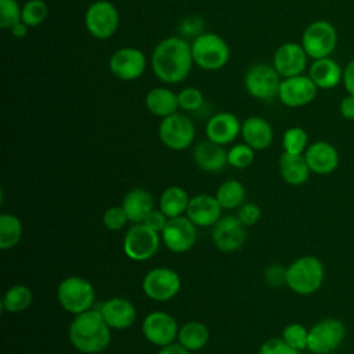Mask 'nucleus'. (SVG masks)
<instances>
[{
    "mask_svg": "<svg viewBox=\"0 0 354 354\" xmlns=\"http://www.w3.org/2000/svg\"><path fill=\"white\" fill-rule=\"evenodd\" d=\"M191 44L187 40L171 36L156 44L151 55V66L155 76L167 84L183 82L192 68Z\"/></svg>",
    "mask_w": 354,
    "mask_h": 354,
    "instance_id": "nucleus-1",
    "label": "nucleus"
},
{
    "mask_svg": "<svg viewBox=\"0 0 354 354\" xmlns=\"http://www.w3.org/2000/svg\"><path fill=\"white\" fill-rule=\"evenodd\" d=\"M71 344L82 354H98L111 343V328L100 310L90 308L75 315L68 330Z\"/></svg>",
    "mask_w": 354,
    "mask_h": 354,
    "instance_id": "nucleus-2",
    "label": "nucleus"
},
{
    "mask_svg": "<svg viewBox=\"0 0 354 354\" xmlns=\"http://www.w3.org/2000/svg\"><path fill=\"white\" fill-rule=\"evenodd\" d=\"M325 268L317 256H301L293 260L285 272L288 288L301 296L315 293L324 283Z\"/></svg>",
    "mask_w": 354,
    "mask_h": 354,
    "instance_id": "nucleus-3",
    "label": "nucleus"
},
{
    "mask_svg": "<svg viewBox=\"0 0 354 354\" xmlns=\"http://www.w3.org/2000/svg\"><path fill=\"white\" fill-rule=\"evenodd\" d=\"M194 62L205 71H218L230 59V47L217 33H199L191 43Z\"/></svg>",
    "mask_w": 354,
    "mask_h": 354,
    "instance_id": "nucleus-4",
    "label": "nucleus"
},
{
    "mask_svg": "<svg viewBox=\"0 0 354 354\" xmlns=\"http://www.w3.org/2000/svg\"><path fill=\"white\" fill-rule=\"evenodd\" d=\"M59 306L73 315L84 313L94 306L95 292L90 281L82 277H66L57 288Z\"/></svg>",
    "mask_w": 354,
    "mask_h": 354,
    "instance_id": "nucleus-5",
    "label": "nucleus"
},
{
    "mask_svg": "<svg viewBox=\"0 0 354 354\" xmlns=\"http://www.w3.org/2000/svg\"><path fill=\"white\" fill-rule=\"evenodd\" d=\"M300 44L313 59L329 57L337 46L336 28L324 19L314 21L304 29Z\"/></svg>",
    "mask_w": 354,
    "mask_h": 354,
    "instance_id": "nucleus-6",
    "label": "nucleus"
},
{
    "mask_svg": "<svg viewBox=\"0 0 354 354\" xmlns=\"http://www.w3.org/2000/svg\"><path fill=\"white\" fill-rule=\"evenodd\" d=\"M160 241V234L144 223L134 224L123 236V252L133 261H145L156 254Z\"/></svg>",
    "mask_w": 354,
    "mask_h": 354,
    "instance_id": "nucleus-7",
    "label": "nucleus"
},
{
    "mask_svg": "<svg viewBox=\"0 0 354 354\" xmlns=\"http://www.w3.org/2000/svg\"><path fill=\"white\" fill-rule=\"evenodd\" d=\"M346 325L337 318H324L308 329V350L313 354H330L340 347Z\"/></svg>",
    "mask_w": 354,
    "mask_h": 354,
    "instance_id": "nucleus-8",
    "label": "nucleus"
},
{
    "mask_svg": "<svg viewBox=\"0 0 354 354\" xmlns=\"http://www.w3.org/2000/svg\"><path fill=\"white\" fill-rule=\"evenodd\" d=\"M87 32L100 40L109 39L119 26V12L108 0H97L88 6L84 14Z\"/></svg>",
    "mask_w": 354,
    "mask_h": 354,
    "instance_id": "nucleus-9",
    "label": "nucleus"
},
{
    "mask_svg": "<svg viewBox=\"0 0 354 354\" xmlns=\"http://www.w3.org/2000/svg\"><path fill=\"white\" fill-rule=\"evenodd\" d=\"M158 133L165 147L173 151H184L195 138V126L188 116L176 112L162 119Z\"/></svg>",
    "mask_w": 354,
    "mask_h": 354,
    "instance_id": "nucleus-10",
    "label": "nucleus"
},
{
    "mask_svg": "<svg viewBox=\"0 0 354 354\" xmlns=\"http://www.w3.org/2000/svg\"><path fill=\"white\" fill-rule=\"evenodd\" d=\"M243 82L248 93L257 100L270 101L278 97L281 76L272 65H268V64L252 65L248 69L243 77Z\"/></svg>",
    "mask_w": 354,
    "mask_h": 354,
    "instance_id": "nucleus-11",
    "label": "nucleus"
},
{
    "mask_svg": "<svg viewBox=\"0 0 354 354\" xmlns=\"http://www.w3.org/2000/svg\"><path fill=\"white\" fill-rule=\"evenodd\" d=\"M181 288L180 275L167 267L149 270L142 279V290L153 301H167L177 296Z\"/></svg>",
    "mask_w": 354,
    "mask_h": 354,
    "instance_id": "nucleus-12",
    "label": "nucleus"
},
{
    "mask_svg": "<svg viewBox=\"0 0 354 354\" xmlns=\"http://www.w3.org/2000/svg\"><path fill=\"white\" fill-rule=\"evenodd\" d=\"M196 225L187 217L178 216L169 218L165 228L160 232L163 245L173 253H185L194 248L198 232Z\"/></svg>",
    "mask_w": 354,
    "mask_h": 354,
    "instance_id": "nucleus-13",
    "label": "nucleus"
},
{
    "mask_svg": "<svg viewBox=\"0 0 354 354\" xmlns=\"http://www.w3.org/2000/svg\"><path fill=\"white\" fill-rule=\"evenodd\" d=\"M178 329L176 318L166 311H151L144 317L141 324L144 337L158 347L173 343L177 339Z\"/></svg>",
    "mask_w": 354,
    "mask_h": 354,
    "instance_id": "nucleus-14",
    "label": "nucleus"
},
{
    "mask_svg": "<svg viewBox=\"0 0 354 354\" xmlns=\"http://www.w3.org/2000/svg\"><path fill=\"white\" fill-rule=\"evenodd\" d=\"M318 93V87L310 76L297 75L281 80L278 98L289 108H300L310 104Z\"/></svg>",
    "mask_w": 354,
    "mask_h": 354,
    "instance_id": "nucleus-15",
    "label": "nucleus"
},
{
    "mask_svg": "<svg viewBox=\"0 0 354 354\" xmlns=\"http://www.w3.org/2000/svg\"><path fill=\"white\" fill-rule=\"evenodd\" d=\"M145 66V55L141 50L134 47H122L109 58L111 73L123 82L138 79L144 73Z\"/></svg>",
    "mask_w": 354,
    "mask_h": 354,
    "instance_id": "nucleus-16",
    "label": "nucleus"
},
{
    "mask_svg": "<svg viewBox=\"0 0 354 354\" xmlns=\"http://www.w3.org/2000/svg\"><path fill=\"white\" fill-rule=\"evenodd\" d=\"M212 239L214 246L221 252H235L246 241L245 225L236 216H221V218L213 225Z\"/></svg>",
    "mask_w": 354,
    "mask_h": 354,
    "instance_id": "nucleus-17",
    "label": "nucleus"
},
{
    "mask_svg": "<svg viewBox=\"0 0 354 354\" xmlns=\"http://www.w3.org/2000/svg\"><path fill=\"white\" fill-rule=\"evenodd\" d=\"M307 53L303 46L295 41L281 44L272 58V66L282 77H292L301 75L307 66Z\"/></svg>",
    "mask_w": 354,
    "mask_h": 354,
    "instance_id": "nucleus-18",
    "label": "nucleus"
},
{
    "mask_svg": "<svg viewBox=\"0 0 354 354\" xmlns=\"http://www.w3.org/2000/svg\"><path fill=\"white\" fill-rule=\"evenodd\" d=\"M304 158L311 173L319 176L333 173L340 162L336 147L328 141H315L310 144L304 152Z\"/></svg>",
    "mask_w": 354,
    "mask_h": 354,
    "instance_id": "nucleus-19",
    "label": "nucleus"
},
{
    "mask_svg": "<svg viewBox=\"0 0 354 354\" xmlns=\"http://www.w3.org/2000/svg\"><path fill=\"white\" fill-rule=\"evenodd\" d=\"M221 205L216 196L199 194L189 199L185 216L196 227H213L221 218Z\"/></svg>",
    "mask_w": 354,
    "mask_h": 354,
    "instance_id": "nucleus-20",
    "label": "nucleus"
},
{
    "mask_svg": "<svg viewBox=\"0 0 354 354\" xmlns=\"http://www.w3.org/2000/svg\"><path fill=\"white\" fill-rule=\"evenodd\" d=\"M100 311L109 328L118 330L129 329L134 324L137 315L134 304L124 297H112L105 300L101 304Z\"/></svg>",
    "mask_w": 354,
    "mask_h": 354,
    "instance_id": "nucleus-21",
    "label": "nucleus"
},
{
    "mask_svg": "<svg viewBox=\"0 0 354 354\" xmlns=\"http://www.w3.org/2000/svg\"><path fill=\"white\" fill-rule=\"evenodd\" d=\"M241 122L238 118L231 112H218L213 115L205 127V133L207 140L225 145L232 142L238 134L241 133Z\"/></svg>",
    "mask_w": 354,
    "mask_h": 354,
    "instance_id": "nucleus-22",
    "label": "nucleus"
},
{
    "mask_svg": "<svg viewBox=\"0 0 354 354\" xmlns=\"http://www.w3.org/2000/svg\"><path fill=\"white\" fill-rule=\"evenodd\" d=\"M241 136L254 151L268 148L274 138L271 124L261 116H250L245 119L241 127Z\"/></svg>",
    "mask_w": 354,
    "mask_h": 354,
    "instance_id": "nucleus-23",
    "label": "nucleus"
},
{
    "mask_svg": "<svg viewBox=\"0 0 354 354\" xmlns=\"http://www.w3.org/2000/svg\"><path fill=\"white\" fill-rule=\"evenodd\" d=\"M194 160L199 169L209 173H217L228 165L227 151L223 145L210 140L201 141L194 148Z\"/></svg>",
    "mask_w": 354,
    "mask_h": 354,
    "instance_id": "nucleus-24",
    "label": "nucleus"
},
{
    "mask_svg": "<svg viewBox=\"0 0 354 354\" xmlns=\"http://www.w3.org/2000/svg\"><path fill=\"white\" fill-rule=\"evenodd\" d=\"M122 206L129 217V221L134 223V224L144 223L147 216L155 209L153 198H152L151 192L144 188L130 189L124 195Z\"/></svg>",
    "mask_w": 354,
    "mask_h": 354,
    "instance_id": "nucleus-25",
    "label": "nucleus"
},
{
    "mask_svg": "<svg viewBox=\"0 0 354 354\" xmlns=\"http://www.w3.org/2000/svg\"><path fill=\"white\" fill-rule=\"evenodd\" d=\"M279 174L289 185H303L310 177V167L306 162L304 153L283 152L278 162Z\"/></svg>",
    "mask_w": 354,
    "mask_h": 354,
    "instance_id": "nucleus-26",
    "label": "nucleus"
},
{
    "mask_svg": "<svg viewBox=\"0 0 354 354\" xmlns=\"http://www.w3.org/2000/svg\"><path fill=\"white\" fill-rule=\"evenodd\" d=\"M308 76L318 88L329 90L336 87L343 80V69L333 58L325 57L314 59L310 66Z\"/></svg>",
    "mask_w": 354,
    "mask_h": 354,
    "instance_id": "nucleus-27",
    "label": "nucleus"
},
{
    "mask_svg": "<svg viewBox=\"0 0 354 354\" xmlns=\"http://www.w3.org/2000/svg\"><path fill=\"white\" fill-rule=\"evenodd\" d=\"M145 105L152 115L163 119L177 112V94L166 87H155L148 91L145 97Z\"/></svg>",
    "mask_w": 354,
    "mask_h": 354,
    "instance_id": "nucleus-28",
    "label": "nucleus"
},
{
    "mask_svg": "<svg viewBox=\"0 0 354 354\" xmlns=\"http://www.w3.org/2000/svg\"><path fill=\"white\" fill-rule=\"evenodd\" d=\"M188 192L177 185L167 187L159 198V209L169 217H178L185 214L188 203H189Z\"/></svg>",
    "mask_w": 354,
    "mask_h": 354,
    "instance_id": "nucleus-29",
    "label": "nucleus"
},
{
    "mask_svg": "<svg viewBox=\"0 0 354 354\" xmlns=\"http://www.w3.org/2000/svg\"><path fill=\"white\" fill-rule=\"evenodd\" d=\"M210 339L209 329L199 321H189L180 326L177 340L189 351H198L203 348Z\"/></svg>",
    "mask_w": 354,
    "mask_h": 354,
    "instance_id": "nucleus-30",
    "label": "nucleus"
},
{
    "mask_svg": "<svg viewBox=\"0 0 354 354\" xmlns=\"http://www.w3.org/2000/svg\"><path fill=\"white\" fill-rule=\"evenodd\" d=\"M24 225L19 217L11 213L0 216V249L8 250L17 246L22 238Z\"/></svg>",
    "mask_w": 354,
    "mask_h": 354,
    "instance_id": "nucleus-31",
    "label": "nucleus"
},
{
    "mask_svg": "<svg viewBox=\"0 0 354 354\" xmlns=\"http://www.w3.org/2000/svg\"><path fill=\"white\" fill-rule=\"evenodd\" d=\"M33 301L32 290L25 285H14L8 288L1 299V310L7 313H21Z\"/></svg>",
    "mask_w": 354,
    "mask_h": 354,
    "instance_id": "nucleus-32",
    "label": "nucleus"
},
{
    "mask_svg": "<svg viewBox=\"0 0 354 354\" xmlns=\"http://www.w3.org/2000/svg\"><path fill=\"white\" fill-rule=\"evenodd\" d=\"M214 196L223 209H235L243 203L245 187L241 181L231 178L217 188Z\"/></svg>",
    "mask_w": 354,
    "mask_h": 354,
    "instance_id": "nucleus-33",
    "label": "nucleus"
},
{
    "mask_svg": "<svg viewBox=\"0 0 354 354\" xmlns=\"http://www.w3.org/2000/svg\"><path fill=\"white\" fill-rule=\"evenodd\" d=\"M283 152L289 153H304L308 147V136L304 129L293 126L285 130L282 136Z\"/></svg>",
    "mask_w": 354,
    "mask_h": 354,
    "instance_id": "nucleus-34",
    "label": "nucleus"
},
{
    "mask_svg": "<svg viewBox=\"0 0 354 354\" xmlns=\"http://www.w3.org/2000/svg\"><path fill=\"white\" fill-rule=\"evenodd\" d=\"M281 337L297 351H303L308 347V329L299 322L288 324L283 328Z\"/></svg>",
    "mask_w": 354,
    "mask_h": 354,
    "instance_id": "nucleus-35",
    "label": "nucleus"
},
{
    "mask_svg": "<svg viewBox=\"0 0 354 354\" xmlns=\"http://www.w3.org/2000/svg\"><path fill=\"white\" fill-rule=\"evenodd\" d=\"M48 7L43 0H28L22 7V22L35 28L46 21Z\"/></svg>",
    "mask_w": 354,
    "mask_h": 354,
    "instance_id": "nucleus-36",
    "label": "nucleus"
},
{
    "mask_svg": "<svg viewBox=\"0 0 354 354\" xmlns=\"http://www.w3.org/2000/svg\"><path fill=\"white\" fill-rule=\"evenodd\" d=\"M228 165L235 169H245L254 160V149L246 142L235 144L227 151Z\"/></svg>",
    "mask_w": 354,
    "mask_h": 354,
    "instance_id": "nucleus-37",
    "label": "nucleus"
},
{
    "mask_svg": "<svg viewBox=\"0 0 354 354\" xmlns=\"http://www.w3.org/2000/svg\"><path fill=\"white\" fill-rule=\"evenodd\" d=\"M22 21V8L17 0H0V26L11 29Z\"/></svg>",
    "mask_w": 354,
    "mask_h": 354,
    "instance_id": "nucleus-38",
    "label": "nucleus"
},
{
    "mask_svg": "<svg viewBox=\"0 0 354 354\" xmlns=\"http://www.w3.org/2000/svg\"><path fill=\"white\" fill-rule=\"evenodd\" d=\"M178 108L184 111H196L203 104V94L196 87H185L177 94Z\"/></svg>",
    "mask_w": 354,
    "mask_h": 354,
    "instance_id": "nucleus-39",
    "label": "nucleus"
},
{
    "mask_svg": "<svg viewBox=\"0 0 354 354\" xmlns=\"http://www.w3.org/2000/svg\"><path fill=\"white\" fill-rule=\"evenodd\" d=\"M102 223L108 230L119 231L129 223V217L123 206H111L105 210L102 216Z\"/></svg>",
    "mask_w": 354,
    "mask_h": 354,
    "instance_id": "nucleus-40",
    "label": "nucleus"
},
{
    "mask_svg": "<svg viewBox=\"0 0 354 354\" xmlns=\"http://www.w3.org/2000/svg\"><path fill=\"white\" fill-rule=\"evenodd\" d=\"M259 354H300L290 347L282 337H270L259 348Z\"/></svg>",
    "mask_w": 354,
    "mask_h": 354,
    "instance_id": "nucleus-41",
    "label": "nucleus"
},
{
    "mask_svg": "<svg viewBox=\"0 0 354 354\" xmlns=\"http://www.w3.org/2000/svg\"><path fill=\"white\" fill-rule=\"evenodd\" d=\"M236 217L245 227H252L260 220L261 210L256 203H245L239 206Z\"/></svg>",
    "mask_w": 354,
    "mask_h": 354,
    "instance_id": "nucleus-42",
    "label": "nucleus"
},
{
    "mask_svg": "<svg viewBox=\"0 0 354 354\" xmlns=\"http://www.w3.org/2000/svg\"><path fill=\"white\" fill-rule=\"evenodd\" d=\"M167 220H169V217H167L160 209H153V210L147 216V218L144 220V224H145L147 227H149L151 230H153V231H156V232L160 234L162 230L165 228Z\"/></svg>",
    "mask_w": 354,
    "mask_h": 354,
    "instance_id": "nucleus-43",
    "label": "nucleus"
},
{
    "mask_svg": "<svg viewBox=\"0 0 354 354\" xmlns=\"http://www.w3.org/2000/svg\"><path fill=\"white\" fill-rule=\"evenodd\" d=\"M339 111L346 120H354V95L347 94L343 97L339 104Z\"/></svg>",
    "mask_w": 354,
    "mask_h": 354,
    "instance_id": "nucleus-44",
    "label": "nucleus"
},
{
    "mask_svg": "<svg viewBox=\"0 0 354 354\" xmlns=\"http://www.w3.org/2000/svg\"><path fill=\"white\" fill-rule=\"evenodd\" d=\"M285 272H286V268H282L281 266H271L266 271V278L271 285H279L282 282L285 283Z\"/></svg>",
    "mask_w": 354,
    "mask_h": 354,
    "instance_id": "nucleus-45",
    "label": "nucleus"
},
{
    "mask_svg": "<svg viewBox=\"0 0 354 354\" xmlns=\"http://www.w3.org/2000/svg\"><path fill=\"white\" fill-rule=\"evenodd\" d=\"M343 86L347 94L354 95V59H351L343 69Z\"/></svg>",
    "mask_w": 354,
    "mask_h": 354,
    "instance_id": "nucleus-46",
    "label": "nucleus"
},
{
    "mask_svg": "<svg viewBox=\"0 0 354 354\" xmlns=\"http://www.w3.org/2000/svg\"><path fill=\"white\" fill-rule=\"evenodd\" d=\"M158 354H191L189 350H187L184 346L180 343H170L167 346H163L159 348Z\"/></svg>",
    "mask_w": 354,
    "mask_h": 354,
    "instance_id": "nucleus-47",
    "label": "nucleus"
},
{
    "mask_svg": "<svg viewBox=\"0 0 354 354\" xmlns=\"http://www.w3.org/2000/svg\"><path fill=\"white\" fill-rule=\"evenodd\" d=\"M28 28H29V26L21 21V22H18L17 25H14L10 30H11V33H12V36H15V37H25L26 33H28Z\"/></svg>",
    "mask_w": 354,
    "mask_h": 354,
    "instance_id": "nucleus-48",
    "label": "nucleus"
}]
</instances>
